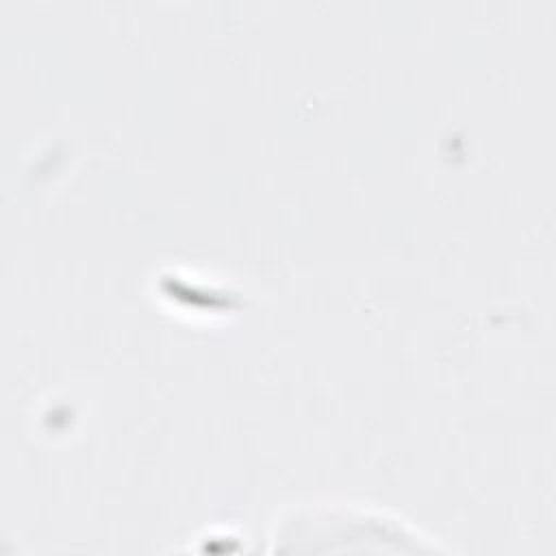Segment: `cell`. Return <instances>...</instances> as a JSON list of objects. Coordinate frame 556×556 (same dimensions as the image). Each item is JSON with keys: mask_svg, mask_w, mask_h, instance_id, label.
I'll return each instance as SVG.
<instances>
[{"mask_svg": "<svg viewBox=\"0 0 556 556\" xmlns=\"http://www.w3.org/2000/svg\"><path fill=\"white\" fill-rule=\"evenodd\" d=\"M276 552H334L337 543H358L361 549L447 552L432 536L395 513L354 502H308L280 515L269 534Z\"/></svg>", "mask_w": 556, "mask_h": 556, "instance_id": "1", "label": "cell"}]
</instances>
